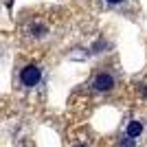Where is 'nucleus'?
Segmentation results:
<instances>
[{
    "mask_svg": "<svg viewBox=\"0 0 147 147\" xmlns=\"http://www.w3.org/2000/svg\"><path fill=\"white\" fill-rule=\"evenodd\" d=\"M75 147H88V145H75Z\"/></svg>",
    "mask_w": 147,
    "mask_h": 147,
    "instance_id": "7",
    "label": "nucleus"
},
{
    "mask_svg": "<svg viewBox=\"0 0 147 147\" xmlns=\"http://www.w3.org/2000/svg\"><path fill=\"white\" fill-rule=\"evenodd\" d=\"M42 79V68L35 66V64H29V66L22 68V73H20V81L24 84L26 88H35Z\"/></svg>",
    "mask_w": 147,
    "mask_h": 147,
    "instance_id": "1",
    "label": "nucleus"
},
{
    "mask_svg": "<svg viewBox=\"0 0 147 147\" xmlns=\"http://www.w3.org/2000/svg\"><path fill=\"white\" fill-rule=\"evenodd\" d=\"M121 147H134V138L125 134V138H123V141H121Z\"/></svg>",
    "mask_w": 147,
    "mask_h": 147,
    "instance_id": "4",
    "label": "nucleus"
},
{
    "mask_svg": "<svg viewBox=\"0 0 147 147\" xmlns=\"http://www.w3.org/2000/svg\"><path fill=\"white\" fill-rule=\"evenodd\" d=\"M110 5H119V2H123V0H108Z\"/></svg>",
    "mask_w": 147,
    "mask_h": 147,
    "instance_id": "5",
    "label": "nucleus"
},
{
    "mask_svg": "<svg viewBox=\"0 0 147 147\" xmlns=\"http://www.w3.org/2000/svg\"><path fill=\"white\" fill-rule=\"evenodd\" d=\"M92 86H94V90H99V92H108V90L114 88V77H112L110 73H101V75L94 77Z\"/></svg>",
    "mask_w": 147,
    "mask_h": 147,
    "instance_id": "2",
    "label": "nucleus"
},
{
    "mask_svg": "<svg viewBox=\"0 0 147 147\" xmlns=\"http://www.w3.org/2000/svg\"><path fill=\"white\" fill-rule=\"evenodd\" d=\"M143 94H145V97H147V86H145V90H143Z\"/></svg>",
    "mask_w": 147,
    "mask_h": 147,
    "instance_id": "6",
    "label": "nucleus"
},
{
    "mask_svg": "<svg viewBox=\"0 0 147 147\" xmlns=\"http://www.w3.org/2000/svg\"><path fill=\"white\" fill-rule=\"evenodd\" d=\"M143 132H145V127H143L141 121H129V123H127V129H125V134L132 136V138H138Z\"/></svg>",
    "mask_w": 147,
    "mask_h": 147,
    "instance_id": "3",
    "label": "nucleus"
}]
</instances>
